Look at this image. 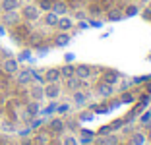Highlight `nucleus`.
<instances>
[{"mask_svg": "<svg viewBox=\"0 0 151 145\" xmlns=\"http://www.w3.org/2000/svg\"><path fill=\"white\" fill-rule=\"evenodd\" d=\"M22 16L27 19V22H35V19H39V16H41V10H39V6L27 4V6H23V10H22Z\"/></svg>", "mask_w": 151, "mask_h": 145, "instance_id": "1", "label": "nucleus"}, {"mask_svg": "<svg viewBox=\"0 0 151 145\" xmlns=\"http://www.w3.org/2000/svg\"><path fill=\"white\" fill-rule=\"evenodd\" d=\"M2 70H4L6 74H10V75H16L18 70H19L18 60H16V58H6V60L2 62Z\"/></svg>", "mask_w": 151, "mask_h": 145, "instance_id": "2", "label": "nucleus"}, {"mask_svg": "<svg viewBox=\"0 0 151 145\" xmlns=\"http://www.w3.org/2000/svg\"><path fill=\"white\" fill-rule=\"evenodd\" d=\"M60 95V85L58 83H47V87H45V97H49V99H56V97Z\"/></svg>", "mask_w": 151, "mask_h": 145, "instance_id": "3", "label": "nucleus"}, {"mask_svg": "<svg viewBox=\"0 0 151 145\" xmlns=\"http://www.w3.org/2000/svg\"><path fill=\"white\" fill-rule=\"evenodd\" d=\"M16 75H18L16 79H18V83H19V85H27V83H31V79H33L31 70H23V72H19V70H18V74H16Z\"/></svg>", "mask_w": 151, "mask_h": 145, "instance_id": "4", "label": "nucleus"}, {"mask_svg": "<svg viewBox=\"0 0 151 145\" xmlns=\"http://www.w3.org/2000/svg\"><path fill=\"white\" fill-rule=\"evenodd\" d=\"M58 79H60V70H56V68L47 70V74H45V81L47 83H58Z\"/></svg>", "mask_w": 151, "mask_h": 145, "instance_id": "5", "label": "nucleus"}, {"mask_svg": "<svg viewBox=\"0 0 151 145\" xmlns=\"http://www.w3.org/2000/svg\"><path fill=\"white\" fill-rule=\"evenodd\" d=\"M91 75V68L85 66V64H80V66H76V78L80 79H87Z\"/></svg>", "mask_w": 151, "mask_h": 145, "instance_id": "6", "label": "nucleus"}, {"mask_svg": "<svg viewBox=\"0 0 151 145\" xmlns=\"http://www.w3.org/2000/svg\"><path fill=\"white\" fill-rule=\"evenodd\" d=\"M97 93H99L101 97H111L112 93H114V87L103 81V83H99V85H97Z\"/></svg>", "mask_w": 151, "mask_h": 145, "instance_id": "7", "label": "nucleus"}, {"mask_svg": "<svg viewBox=\"0 0 151 145\" xmlns=\"http://www.w3.org/2000/svg\"><path fill=\"white\" fill-rule=\"evenodd\" d=\"M19 8V0H2V10L4 12H16Z\"/></svg>", "mask_w": 151, "mask_h": 145, "instance_id": "8", "label": "nucleus"}, {"mask_svg": "<svg viewBox=\"0 0 151 145\" xmlns=\"http://www.w3.org/2000/svg\"><path fill=\"white\" fill-rule=\"evenodd\" d=\"M50 12H54L56 16H64V14L68 12V6L64 4V2H52V8H50Z\"/></svg>", "mask_w": 151, "mask_h": 145, "instance_id": "9", "label": "nucleus"}, {"mask_svg": "<svg viewBox=\"0 0 151 145\" xmlns=\"http://www.w3.org/2000/svg\"><path fill=\"white\" fill-rule=\"evenodd\" d=\"M72 75H76V68L72 66L70 62H68L64 68H60V78H64V79H68V78H72Z\"/></svg>", "mask_w": 151, "mask_h": 145, "instance_id": "10", "label": "nucleus"}, {"mask_svg": "<svg viewBox=\"0 0 151 145\" xmlns=\"http://www.w3.org/2000/svg\"><path fill=\"white\" fill-rule=\"evenodd\" d=\"M80 85H81V79L76 78V75H72V78L66 79V87L72 89V91H78V89H80Z\"/></svg>", "mask_w": 151, "mask_h": 145, "instance_id": "11", "label": "nucleus"}, {"mask_svg": "<svg viewBox=\"0 0 151 145\" xmlns=\"http://www.w3.org/2000/svg\"><path fill=\"white\" fill-rule=\"evenodd\" d=\"M31 97L33 101H41L45 97V87H41V85H33L31 87Z\"/></svg>", "mask_w": 151, "mask_h": 145, "instance_id": "12", "label": "nucleus"}, {"mask_svg": "<svg viewBox=\"0 0 151 145\" xmlns=\"http://www.w3.org/2000/svg\"><path fill=\"white\" fill-rule=\"evenodd\" d=\"M68 43H70V35H68L66 31H62V33L54 39V45H56V47H66Z\"/></svg>", "mask_w": 151, "mask_h": 145, "instance_id": "13", "label": "nucleus"}, {"mask_svg": "<svg viewBox=\"0 0 151 145\" xmlns=\"http://www.w3.org/2000/svg\"><path fill=\"white\" fill-rule=\"evenodd\" d=\"M56 27H58L60 31H68V29L72 27V19H70V18H58Z\"/></svg>", "mask_w": 151, "mask_h": 145, "instance_id": "14", "label": "nucleus"}, {"mask_svg": "<svg viewBox=\"0 0 151 145\" xmlns=\"http://www.w3.org/2000/svg\"><path fill=\"white\" fill-rule=\"evenodd\" d=\"M74 103L78 106H83L85 103H87V95H85V93H81V91H76L74 93Z\"/></svg>", "mask_w": 151, "mask_h": 145, "instance_id": "15", "label": "nucleus"}, {"mask_svg": "<svg viewBox=\"0 0 151 145\" xmlns=\"http://www.w3.org/2000/svg\"><path fill=\"white\" fill-rule=\"evenodd\" d=\"M118 79H120V75L116 74V72H109L107 75H105V83H109V85H114V83H118Z\"/></svg>", "mask_w": 151, "mask_h": 145, "instance_id": "16", "label": "nucleus"}, {"mask_svg": "<svg viewBox=\"0 0 151 145\" xmlns=\"http://www.w3.org/2000/svg\"><path fill=\"white\" fill-rule=\"evenodd\" d=\"M56 22H58V16L54 12H49L47 16H45V23H47L49 27H54V25H56Z\"/></svg>", "mask_w": 151, "mask_h": 145, "instance_id": "17", "label": "nucleus"}, {"mask_svg": "<svg viewBox=\"0 0 151 145\" xmlns=\"http://www.w3.org/2000/svg\"><path fill=\"white\" fill-rule=\"evenodd\" d=\"M50 130L56 132V134H60L64 130V122H62V120H52V122H50Z\"/></svg>", "mask_w": 151, "mask_h": 145, "instance_id": "18", "label": "nucleus"}, {"mask_svg": "<svg viewBox=\"0 0 151 145\" xmlns=\"http://www.w3.org/2000/svg\"><path fill=\"white\" fill-rule=\"evenodd\" d=\"M27 114H29V116H35V114H39V101H33L31 105L27 106Z\"/></svg>", "mask_w": 151, "mask_h": 145, "instance_id": "19", "label": "nucleus"}, {"mask_svg": "<svg viewBox=\"0 0 151 145\" xmlns=\"http://www.w3.org/2000/svg\"><path fill=\"white\" fill-rule=\"evenodd\" d=\"M145 143V136L143 134H134L132 136V145H143Z\"/></svg>", "mask_w": 151, "mask_h": 145, "instance_id": "20", "label": "nucleus"}, {"mask_svg": "<svg viewBox=\"0 0 151 145\" xmlns=\"http://www.w3.org/2000/svg\"><path fill=\"white\" fill-rule=\"evenodd\" d=\"M138 12H139V8H138V6H136V4H130L128 8L124 10V16H128V18H132V16H136Z\"/></svg>", "mask_w": 151, "mask_h": 145, "instance_id": "21", "label": "nucleus"}, {"mask_svg": "<svg viewBox=\"0 0 151 145\" xmlns=\"http://www.w3.org/2000/svg\"><path fill=\"white\" fill-rule=\"evenodd\" d=\"M91 141H93V134H91V132H81V143L89 145Z\"/></svg>", "mask_w": 151, "mask_h": 145, "instance_id": "22", "label": "nucleus"}, {"mask_svg": "<svg viewBox=\"0 0 151 145\" xmlns=\"http://www.w3.org/2000/svg\"><path fill=\"white\" fill-rule=\"evenodd\" d=\"M124 18V14L120 12V10H112L111 14H109V19H112V22H118V19Z\"/></svg>", "mask_w": 151, "mask_h": 145, "instance_id": "23", "label": "nucleus"}, {"mask_svg": "<svg viewBox=\"0 0 151 145\" xmlns=\"http://www.w3.org/2000/svg\"><path fill=\"white\" fill-rule=\"evenodd\" d=\"M116 143H118V137L116 136H109L101 141V145H116Z\"/></svg>", "mask_w": 151, "mask_h": 145, "instance_id": "24", "label": "nucleus"}, {"mask_svg": "<svg viewBox=\"0 0 151 145\" xmlns=\"http://www.w3.org/2000/svg\"><path fill=\"white\" fill-rule=\"evenodd\" d=\"M50 8H52V2H50V0H41L39 10H47V12H50Z\"/></svg>", "mask_w": 151, "mask_h": 145, "instance_id": "25", "label": "nucleus"}, {"mask_svg": "<svg viewBox=\"0 0 151 145\" xmlns=\"http://www.w3.org/2000/svg\"><path fill=\"white\" fill-rule=\"evenodd\" d=\"M6 22H8V23L18 22V14H16V12H6Z\"/></svg>", "mask_w": 151, "mask_h": 145, "instance_id": "26", "label": "nucleus"}, {"mask_svg": "<svg viewBox=\"0 0 151 145\" xmlns=\"http://www.w3.org/2000/svg\"><path fill=\"white\" fill-rule=\"evenodd\" d=\"M149 120H151V112L147 110L145 114H142V120H139V122H142V124H145V126H147V124H149Z\"/></svg>", "mask_w": 151, "mask_h": 145, "instance_id": "27", "label": "nucleus"}, {"mask_svg": "<svg viewBox=\"0 0 151 145\" xmlns=\"http://www.w3.org/2000/svg\"><path fill=\"white\" fill-rule=\"evenodd\" d=\"M64 145H78V141H76L72 136H66L64 137Z\"/></svg>", "mask_w": 151, "mask_h": 145, "instance_id": "28", "label": "nucleus"}, {"mask_svg": "<svg viewBox=\"0 0 151 145\" xmlns=\"http://www.w3.org/2000/svg\"><path fill=\"white\" fill-rule=\"evenodd\" d=\"M56 110L60 112V114H64V112H68V110H70V105H60V106H56Z\"/></svg>", "mask_w": 151, "mask_h": 145, "instance_id": "29", "label": "nucleus"}, {"mask_svg": "<svg viewBox=\"0 0 151 145\" xmlns=\"http://www.w3.org/2000/svg\"><path fill=\"white\" fill-rule=\"evenodd\" d=\"M29 56H31V54H29V50H25V52L19 54V60H29Z\"/></svg>", "mask_w": 151, "mask_h": 145, "instance_id": "30", "label": "nucleus"}, {"mask_svg": "<svg viewBox=\"0 0 151 145\" xmlns=\"http://www.w3.org/2000/svg\"><path fill=\"white\" fill-rule=\"evenodd\" d=\"M56 106H58V105H56V103H52V105H50V106H49V108L45 110V112H47V114H50V112H52V110H56Z\"/></svg>", "mask_w": 151, "mask_h": 145, "instance_id": "31", "label": "nucleus"}, {"mask_svg": "<svg viewBox=\"0 0 151 145\" xmlns=\"http://www.w3.org/2000/svg\"><path fill=\"white\" fill-rule=\"evenodd\" d=\"M132 99H134V97H132V95H128V93H126V95L122 97V101H124V103H130V101H132Z\"/></svg>", "mask_w": 151, "mask_h": 145, "instance_id": "32", "label": "nucleus"}, {"mask_svg": "<svg viewBox=\"0 0 151 145\" xmlns=\"http://www.w3.org/2000/svg\"><path fill=\"white\" fill-rule=\"evenodd\" d=\"M39 143H41V145H45V143H47V137L41 136V137H39Z\"/></svg>", "mask_w": 151, "mask_h": 145, "instance_id": "33", "label": "nucleus"}, {"mask_svg": "<svg viewBox=\"0 0 151 145\" xmlns=\"http://www.w3.org/2000/svg\"><path fill=\"white\" fill-rule=\"evenodd\" d=\"M74 58H76L74 54H66V62H72V60H74Z\"/></svg>", "mask_w": 151, "mask_h": 145, "instance_id": "34", "label": "nucleus"}, {"mask_svg": "<svg viewBox=\"0 0 151 145\" xmlns=\"http://www.w3.org/2000/svg\"><path fill=\"white\" fill-rule=\"evenodd\" d=\"M41 124H43V122H41V120H35V122L31 124V128H37V126H41Z\"/></svg>", "mask_w": 151, "mask_h": 145, "instance_id": "35", "label": "nucleus"}, {"mask_svg": "<svg viewBox=\"0 0 151 145\" xmlns=\"http://www.w3.org/2000/svg\"><path fill=\"white\" fill-rule=\"evenodd\" d=\"M0 35H4V27L0 25Z\"/></svg>", "mask_w": 151, "mask_h": 145, "instance_id": "36", "label": "nucleus"}, {"mask_svg": "<svg viewBox=\"0 0 151 145\" xmlns=\"http://www.w3.org/2000/svg\"><path fill=\"white\" fill-rule=\"evenodd\" d=\"M147 91H149V93H151V83H149V85H147Z\"/></svg>", "mask_w": 151, "mask_h": 145, "instance_id": "37", "label": "nucleus"}, {"mask_svg": "<svg viewBox=\"0 0 151 145\" xmlns=\"http://www.w3.org/2000/svg\"><path fill=\"white\" fill-rule=\"evenodd\" d=\"M149 139H151V132H149Z\"/></svg>", "mask_w": 151, "mask_h": 145, "instance_id": "38", "label": "nucleus"}]
</instances>
